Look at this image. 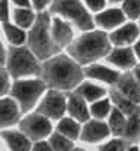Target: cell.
<instances>
[{
  "label": "cell",
  "mask_w": 140,
  "mask_h": 151,
  "mask_svg": "<svg viewBox=\"0 0 140 151\" xmlns=\"http://www.w3.org/2000/svg\"><path fill=\"white\" fill-rule=\"evenodd\" d=\"M41 79L47 86L59 91H71L83 80V71L72 56L53 55L41 67Z\"/></svg>",
  "instance_id": "obj_1"
},
{
  "label": "cell",
  "mask_w": 140,
  "mask_h": 151,
  "mask_svg": "<svg viewBox=\"0 0 140 151\" xmlns=\"http://www.w3.org/2000/svg\"><path fill=\"white\" fill-rule=\"evenodd\" d=\"M111 39L103 31H86L69 45V55L78 64H90L111 52Z\"/></svg>",
  "instance_id": "obj_2"
},
{
  "label": "cell",
  "mask_w": 140,
  "mask_h": 151,
  "mask_svg": "<svg viewBox=\"0 0 140 151\" xmlns=\"http://www.w3.org/2000/svg\"><path fill=\"white\" fill-rule=\"evenodd\" d=\"M28 46L38 59H49L59 50L52 34V22L47 12L41 11L36 18V22L28 34Z\"/></svg>",
  "instance_id": "obj_3"
},
{
  "label": "cell",
  "mask_w": 140,
  "mask_h": 151,
  "mask_svg": "<svg viewBox=\"0 0 140 151\" xmlns=\"http://www.w3.org/2000/svg\"><path fill=\"white\" fill-rule=\"evenodd\" d=\"M8 71L15 79L27 77V76H36L41 73V67L38 65L37 55L27 47L12 46L8 50Z\"/></svg>",
  "instance_id": "obj_4"
},
{
  "label": "cell",
  "mask_w": 140,
  "mask_h": 151,
  "mask_svg": "<svg viewBox=\"0 0 140 151\" xmlns=\"http://www.w3.org/2000/svg\"><path fill=\"white\" fill-rule=\"evenodd\" d=\"M50 11L60 15L80 30L89 31L93 28V19L81 0H52Z\"/></svg>",
  "instance_id": "obj_5"
},
{
  "label": "cell",
  "mask_w": 140,
  "mask_h": 151,
  "mask_svg": "<svg viewBox=\"0 0 140 151\" xmlns=\"http://www.w3.org/2000/svg\"><path fill=\"white\" fill-rule=\"evenodd\" d=\"M46 89V82L43 79H28L16 80L12 86V96L16 98L22 111L31 110L36 102L40 99Z\"/></svg>",
  "instance_id": "obj_6"
},
{
  "label": "cell",
  "mask_w": 140,
  "mask_h": 151,
  "mask_svg": "<svg viewBox=\"0 0 140 151\" xmlns=\"http://www.w3.org/2000/svg\"><path fill=\"white\" fill-rule=\"evenodd\" d=\"M19 127L21 130L33 141H40L44 139L46 136L50 135L52 132V123L50 119L43 116L41 113H34L27 116L25 119H22L19 122Z\"/></svg>",
  "instance_id": "obj_7"
},
{
  "label": "cell",
  "mask_w": 140,
  "mask_h": 151,
  "mask_svg": "<svg viewBox=\"0 0 140 151\" xmlns=\"http://www.w3.org/2000/svg\"><path fill=\"white\" fill-rule=\"evenodd\" d=\"M65 110H68V101L65 95L62 93V91L53 89V91H49L46 96L41 99L37 111L49 119H60Z\"/></svg>",
  "instance_id": "obj_8"
},
{
  "label": "cell",
  "mask_w": 140,
  "mask_h": 151,
  "mask_svg": "<svg viewBox=\"0 0 140 151\" xmlns=\"http://www.w3.org/2000/svg\"><path fill=\"white\" fill-rule=\"evenodd\" d=\"M109 132H111V127L108 124H105L103 122H99V120H92L84 124V127L81 129L80 138L83 142L97 144V142L103 141L105 138H108Z\"/></svg>",
  "instance_id": "obj_9"
},
{
  "label": "cell",
  "mask_w": 140,
  "mask_h": 151,
  "mask_svg": "<svg viewBox=\"0 0 140 151\" xmlns=\"http://www.w3.org/2000/svg\"><path fill=\"white\" fill-rule=\"evenodd\" d=\"M52 34L59 49L63 46H69L74 42V30L66 19L55 18L52 21Z\"/></svg>",
  "instance_id": "obj_10"
},
{
  "label": "cell",
  "mask_w": 140,
  "mask_h": 151,
  "mask_svg": "<svg viewBox=\"0 0 140 151\" xmlns=\"http://www.w3.org/2000/svg\"><path fill=\"white\" fill-rule=\"evenodd\" d=\"M118 91L130 98L131 101L140 104V82L134 76V73H125L118 80Z\"/></svg>",
  "instance_id": "obj_11"
},
{
  "label": "cell",
  "mask_w": 140,
  "mask_h": 151,
  "mask_svg": "<svg viewBox=\"0 0 140 151\" xmlns=\"http://www.w3.org/2000/svg\"><path fill=\"white\" fill-rule=\"evenodd\" d=\"M106 59L112 65H115L118 68H122V70H128V68H131V67L136 65L134 52L130 47H125V46H118L117 49H114L112 52H109L108 56H106Z\"/></svg>",
  "instance_id": "obj_12"
},
{
  "label": "cell",
  "mask_w": 140,
  "mask_h": 151,
  "mask_svg": "<svg viewBox=\"0 0 140 151\" xmlns=\"http://www.w3.org/2000/svg\"><path fill=\"white\" fill-rule=\"evenodd\" d=\"M84 73L92 79H96V80H100V82H105L108 85H115L118 83L121 74L115 70H112L111 67H106V65H100V64H92L89 65Z\"/></svg>",
  "instance_id": "obj_13"
},
{
  "label": "cell",
  "mask_w": 140,
  "mask_h": 151,
  "mask_svg": "<svg viewBox=\"0 0 140 151\" xmlns=\"http://www.w3.org/2000/svg\"><path fill=\"white\" fill-rule=\"evenodd\" d=\"M139 33H140V28L136 24L130 22V24H125V25L117 28L115 31H112L109 39L115 46H127L137 40Z\"/></svg>",
  "instance_id": "obj_14"
},
{
  "label": "cell",
  "mask_w": 140,
  "mask_h": 151,
  "mask_svg": "<svg viewBox=\"0 0 140 151\" xmlns=\"http://www.w3.org/2000/svg\"><path fill=\"white\" fill-rule=\"evenodd\" d=\"M125 12L122 9H117V8H112V9H106L103 12H99L96 15V24L105 30H111V28H115V27H119L124 19H125Z\"/></svg>",
  "instance_id": "obj_15"
},
{
  "label": "cell",
  "mask_w": 140,
  "mask_h": 151,
  "mask_svg": "<svg viewBox=\"0 0 140 151\" xmlns=\"http://www.w3.org/2000/svg\"><path fill=\"white\" fill-rule=\"evenodd\" d=\"M21 111H22V108L18 101H15L12 98H3L2 99V116H0L2 126L8 127V126L15 124L19 120Z\"/></svg>",
  "instance_id": "obj_16"
},
{
  "label": "cell",
  "mask_w": 140,
  "mask_h": 151,
  "mask_svg": "<svg viewBox=\"0 0 140 151\" xmlns=\"http://www.w3.org/2000/svg\"><path fill=\"white\" fill-rule=\"evenodd\" d=\"M86 98H83L78 92L71 93L68 96V111L78 122H87L89 120V108L86 104Z\"/></svg>",
  "instance_id": "obj_17"
},
{
  "label": "cell",
  "mask_w": 140,
  "mask_h": 151,
  "mask_svg": "<svg viewBox=\"0 0 140 151\" xmlns=\"http://www.w3.org/2000/svg\"><path fill=\"white\" fill-rule=\"evenodd\" d=\"M111 99L115 104L117 108H119L127 117H133V116H140V107L137 102L131 101L130 98H127L125 95H122L119 91L112 89L111 91Z\"/></svg>",
  "instance_id": "obj_18"
},
{
  "label": "cell",
  "mask_w": 140,
  "mask_h": 151,
  "mask_svg": "<svg viewBox=\"0 0 140 151\" xmlns=\"http://www.w3.org/2000/svg\"><path fill=\"white\" fill-rule=\"evenodd\" d=\"M3 141L6 142V145L11 150H16V151H24L30 148V138L21 130H3L2 133Z\"/></svg>",
  "instance_id": "obj_19"
},
{
  "label": "cell",
  "mask_w": 140,
  "mask_h": 151,
  "mask_svg": "<svg viewBox=\"0 0 140 151\" xmlns=\"http://www.w3.org/2000/svg\"><path fill=\"white\" fill-rule=\"evenodd\" d=\"M3 33H5L8 42L12 43L14 46H21L25 40H28L27 39V34L22 30V27H19V25L16 27V25L11 24L9 21L3 22Z\"/></svg>",
  "instance_id": "obj_20"
},
{
  "label": "cell",
  "mask_w": 140,
  "mask_h": 151,
  "mask_svg": "<svg viewBox=\"0 0 140 151\" xmlns=\"http://www.w3.org/2000/svg\"><path fill=\"white\" fill-rule=\"evenodd\" d=\"M122 136L128 144H137L140 141V116L128 117Z\"/></svg>",
  "instance_id": "obj_21"
},
{
  "label": "cell",
  "mask_w": 140,
  "mask_h": 151,
  "mask_svg": "<svg viewBox=\"0 0 140 151\" xmlns=\"http://www.w3.org/2000/svg\"><path fill=\"white\" fill-rule=\"evenodd\" d=\"M58 132L63 133L65 136L71 138V139H77L80 135H81V129H80V124L78 122L72 119H62L58 124Z\"/></svg>",
  "instance_id": "obj_22"
},
{
  "label": "cell",
  "mask_w": 140,
  "mask_h": 151,
  "mask_svg": "<svg viewBox=\"0 0 140 151\" xmlns=\"http://www.w3.org/2000/svg\"><path fill=\"white\" fill-rule=\"evenodd\" d=\"M14 21L16 25L22 28H28V27H33V24L36 22V17L33 11L27 9V6H21L14 11Z\"/></svg>",
  "instance_id": "obj_23"
},
{
  "label": "cell",
  "mask_w": 140,
  "mask_h": 151,
  "mask_svg": "<svg viewBox=\"0 0 140 151\" xmlns=\"http://www.w3.org/2000/svg\"><path fill=\"white\" fill-rule=\"evenodd\" d=\"M127 120H125V114L119 110V108H112L111 116H109V127L111 132L114 135H122L124 129H125Z\"/></svg>",
  "instance_id": "obj_24"
},
{
  "label": "cell",
  "mask_w": 140,
  "mask_h": 151,
  "mask_svg": "<svg viewBox=\"0 0 140 151\" xmlns=\"http://www.w3.org/2000/svg\"><path fill=\"white\" fill-rule=\"evenodd\" d=\"M77 92L87 101H97L105 95V89L100 86H96L93 83H83L81 86H78Z\"/></svg>",
  "instance_id": "obj_25"
},
{
  "label": "cell",
  "mask_w": 140,
  "mask_h": 151,
  "mask_svg": "<svg viewBox=\"0 0 140 151\" xmlns=\"http://www.w3.org/2000/svg\"><path fill=\"white\" fill-rule=\"evenodd\" d=\"M111 110L112 108H111V101L109 99H97V101H93L90 113L96 119H103V117L111 114Z\"/></svg>",
  "instance_id": "obj_26"
},
{
  "label": "cell",
  "mask_w": 140,
  "mask_h": 151,
  "mask_svg": "<svg viewBox=\"0 0 140 151\" xmlns=\"http://www.w3.org/2000/svg\"><path fill=\"white\" fill-rule=\"evenodd\" d=\"M50 144H52V148L53 150H72V139L65 136L63 133L58 132V133H53L50 136Z\"/></svg>",
  "instance_id": "obj_27"
},
{
  "label": "cell",
  "mask_w": 140,
  "mask_h": 151,
  "mask_svg": "<svg viewBox=\"0 0 140 151\" xmlns=\"http://www.w3.org/2000/svg\"><path fill=\"white\" fill-rule=\"evenodd\" d=\"M122 11L131 19L140 18V0H124L122 2Z\"/></svg>",
  "instance_id": "obj_28"
},
{
  "label": "cell",
  "mask_w": 140,
  "mask_h": 151,
  "mask_svg": "<svg viewBox=\"0 0 140 151\" xmlns=\"http://www.w3.org/2000/svg\"><path fill=\"white\" fill-rule=\"evenodd\" d=\"M128 142L125 139H112V141L106 142L105 145H102L100 150H117V151H119V150H124Z\"/></svg>",
  "instance_id": "obj_29"
},
{
  "label": "cell",
  "mask_w": 140,
  "mask_h": 151,
  "mask_svg": "<svg viewBox=\"0 0 140 151\" xmlns=\"http://www.w3.org/2000/svg\"><path fill=\"white\" fill-rule=\"evenodd\" d=\"M83 2L95 12H100L106 5V0H83Z\"/></svg>",
  "instance_id": "obj_30"
},
{
  "label": "cell",
  "mask_w": 140,
  "mask_h": 151,
  "mask_svg": "<svg viewBox=\"0 0 140 151\" xmlns=\"http://www.w3.org/2000/svg\"><path fill=\"white\" fill-rule=\"evenodd\" d=\"M9 71L2 70V76H0V82H2V95L8 93L9 91Z\"/></svg>",
  "instance_id": "obj_31"
},
{
  "label": "cell",
  "mask_w": 140,
  "mask_h": 151,
  "mask_svg": "<svg viewBox=\"0 0 140 151\" xmlns=\"http://www.w3.org/2000/svg\"><path fill=\"white\" fill-rule=\"evenodd\" d=\"M0 8H2V21H3V22L9 21V6H8V0H2V5H0Z\"/></svg>",
  "instance_id": "obj_32"
},
{
  "label": "cell",
  "mask_w": 140,
  "mask_h": 151,
  "mask_svg": "<svg viewBox=\"0 0 140 151\" xmlns=\"http://www.w3.org/2000/svg\"><path fill=\"white\" fill-rule=\"evenodd\" d=\"M50 2H52V0H33V5H34V8L37 11H43Z\"/></svg>",
  "instance_id": "obj_33"
},
{
  "label": "cell",
  "mask_w": 140,
  "mask_h": 151,
  "mask_svg": "<svg viewBox=\"0 0 140 151\" xmlns=\"http://www.w3.org/2000/svg\"><path fill=\"white\" fill-rule=\"evenodd\" d=\"M34 150H52V144L49 142H44L43 139H40V141H37V144L34 145Z\"/></svg>",
  "instance_id": "obj_34"
},
{
  "label": "cell",
  "mask_w": 140,
  "mask_h": 151,
  "mask_svg": "<svg viewBox=\"0 0 140 151\" xmlns=\"http://www.w3.org/2000/svg\"><path fill=\"white\" fill-rule=\"evenodd\" d=\"M16 6H28V0H14Z\"/></svg>",
  "instance_id": "obj_35"
},
{
  "label": "cell",
  "mask_w": 140,
  "mask_h": 151,
  "mask_svg": "<svg viewBox=\"0 0 140 151\" xmlns=\"http://www.w3.org/2000/svg\"><path fill=\"white\" fill-rule=\"evenodd\" d=\"M134 76L137 77V80L140 82V65H136L134 67Z\"/></svg>",
  "instance_id": "obj_36"
},
{
  "label": "cell",
  "mask_w": 140,
  "mask_h": 151,
  "mask_svg": "<svg viewBox=\"0 0 140 151\" xmlns=\"http://www.w3.org/2000/svg\"><path fill=\"white\" fill-rule=\"evenodd\" d=\"M134 52H136V55L140 58V40H137V43H136V47H134Z\"/></svg>",
  "instance_id": "obj_37"
},
{
  "label": "cell",
  "mask_w": 140,
  "mask_h": 151,
  "mask_svg": "<svg viewBox=\"0 0 140 151\" xmlns=\"http://www.w3.org/2000/svg\"><path fill=\"white\" fill-rule=\"evenodd\" d=\"M109 2H112V3H119V2H124V0H109Z\"/></svg>",
  "instance_id": "obj_38"
}]
</instances>
